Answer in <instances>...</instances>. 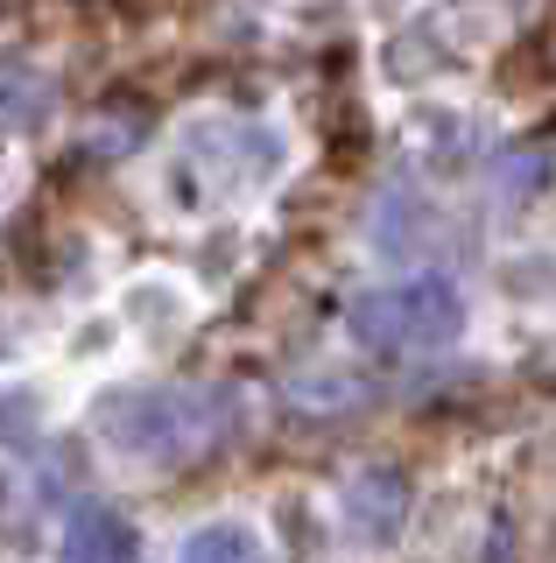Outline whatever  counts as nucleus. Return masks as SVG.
I'll return each mask as SVG.
<instances>
[{
    "mask_svg": "<svg viewBox=\"0 0 556 563\" xmlns=\"http://www.w3.org/2000/svg\"><path fill=\"white\" fill-rule=\"evenodd\" d=\"M345 324H353V339L367 352L409 360V352H437V345L458 339L465 303L444 275H409V282H388V289H367L345 310Z\"/></svg>",
    "mask_w": 556,
    "mask_h": 563,
    "instance_id": "1",
    "label": "nucleus"
},
{
    "mask_svg": "<svg viewBox=\"0 0 556 563\" xmlns=\"http://www.w3.org/2000/svg\"><path fill=\"white\" fill-rule=\"evenodd\" d=\"M99 430H113L120 451H134V457H190L219 430V401L212 395H177V387H163V395H127L99 416Z\"/></svg>",
    "mask_w": 556,
    "mask_h": 563,
    "instance_id": "2",
    "label": "nucleus"
},
{
    "mask_svg": "<svg viewBox=\"0 0 556 563\" xmlns=\"http://www.w3.org/2000/svg\"><path fill=\"white\" fill-rule=\"evenodd\" d=\"M409 515V479L402 472H359L353 486H345V521H353V536L367 542H388L394 528Z\"/></svg>",
    "mask_w": 556,
    "mask_h": 563,
    "instance_id": "3",
    "label": "nucleus"
},
{
    "mask_svg": "<svg viewBox=\"0 0 556 563\" xmlns=\"http://www.w3.org/2000/svg\"><path fill=\"white\" fill-rule=\"evenodd\" d=\"M64 563H134V528L113 507H78L71 536H64Z\"/></svg>",
    "mask_w": 556,
    "mask_h": 563,
    "instance_id": "4",
    "label": "nucleus"
},
{
    "mask_svg": "<svg viewBox=\"0 0 556 563\" xmlns=\"http://www.w3.org/2000/svg\"><path fill=\"white\" fill-rule=\"evenodd\" d=\"M184 563H260V542L247 528H198L184 542Z\"/></svg>",
    "mask_w": 556,
    "mask_h": 563,
    "instance_id": "5",
    "label": "nucleus"
},
{
    "mask_svg": "<svg viewBox=\"0 0 556 563\" xmlns=\"http://www.w3.org/2000/svg\"><path fill=\"white\" fill-rule=\"evenodd\" d=\"M0 500H8V486H0Z\"/></svg>",
    "mask_w": 556,
    "mask_h": 563,
    "instance_id": "6",
    "label": "nucleus"
}]
</instances>
